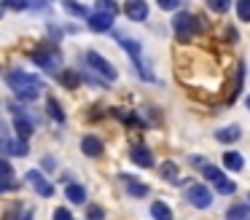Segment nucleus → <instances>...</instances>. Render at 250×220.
<instances>
[{"label":"nucleus","mask_w":250,"mask_h":220,"mask_svg":"<svg viewBox=\"0 0 250 220\" xmlns=\"http://www.w3.org/2000/svg\"><path fill=\"white\" fill-rule=\"evenodd\" d=\"M6 83L14 89V94L19 97V100H38V94L43 91V80L38 78V75H27L22 73V70H8L6 73Z\"/></svg>","instance_id":"obj_1"},{"label":"nucleus","mask_w":250,"mask_h":220,"mask_svg":"<svg viewBox=\"0 0 250 220\" xmlns=\"http://www.w3.org/2000/svg\"><path fill=\"white\" fill-rule=\"evenodd\" d=\"M116 35V40L121 43V46L126 48V54L132 57V62H135V67L140 70V78L143 80H153V75H151V67H148L146 62H143V48H140V43L137 40H132V38H126V35H121V32H113Z\"/></svg>","instance_id":"obj_2"},{"label":"nucleus","mask_w":250,"mask_h":220,"mask_svg":"<svg viewBox=\"0 0 250 220\" xmlns=\"http://www.w3.org/2000/svg\"><path fill=\"white\" fill-rule=\"evenodd\" d=\"M202 175H205L207 180H210L212 185H215V191H218V193H226V196H229V193H234V191H237V182H231V180H229V177L223 175V172L218 169V166L205 164V166H202Z\"/></svg>","instance_id":"obj_3"},{"label":"nucleus","mask_w":250,"mask_h":220,"mask_svg":"<svg viewBox=\"0 0 250 220\" xmlns=\"http://www.w3.org/2000/svg\"><path fill=\"white\" fill-rule=\"evenodd\" d=\"M83 59H86V64H89V67H94L100 75H105L108 80H116V67L108 62V59L100 57L97 51H86V54H83Z\"/></svg>","instance_id":"obj_4"},{"label":"nucleus","mask_w":250,"mask_h":220,"mask_svg":"<svg viewBox=\"0 0 250 220\" xmlns=\"http://www.w3.org/2000/svg\"><path fill=\"white\" fill-rule=\"evenodd\" d=\"M188 204H194L196 209H207L212 204V193L207 191L205 185H199V182H196V185L188 188Z\"/></svg>","instance_id":"obj_5"},{"label":"nucleus","mask_w":250,"mask_h":220,"mask_svg":"<svg viewBox=\"0 0 250 220\" xmlns=\"http://www.w3.org/2000/svg\"><path fill=\"white\" fill-rule=\"evenodd\" d=\"M24 180H27V182H30V185H33V188H35V193H38V196H46V199H49V196H51V193H54V188H51V182H49V180H46V177H43V175H41V172H38V169H30V172H27V175H24Z\"/></svg>","instance_id":"obj_6"},{"label":"nucleus","mask_w":250,"mask_h":220,"mask_svg":"<svg viewBox=\"0 0 250 220\" xmlns=\"http://www.w3.org/2000/svg\"><path fill=\"white\" fill-rule=\"evenodd\" d=\"M172 27L178 30V38H180V40H188V38H191V30L196 27V19H194L191 14H186V11H180V14H175Z\"/></svg>","instance_id":"obj_7"},{"label":"nucleus","mask_w":250,"mask_h":220,"mask_svg":"<svg viewBox=\"0 0 250 220\" xmlns=\"http://www.w3.org/2000/svg\"><path fill=\"white\" fill-rule=\"evenodd\" d=\"M124 14L132 21H146L148 16V3L146 0H124Z\"/></svg>","instance_id":"obj_8"},{"label":"nucleus","mask_w":250,"mask_h":220,"mask_svg":"<svg viewBox=\"0 0 250 220\" xmlns=\"http://www.w3.org/2000/svg\"><path fill=\"white\" fill-rule=\"evenodd\" d=\"M86 21H89V30H94V32H108L110 27H113V16H110V14H103V11L92 14Z\"/></svg>","instance_id":"obj_9"},{"label":"nucleus","mask_w":250,"mask_h":220,"mask_svg":"<svg viewBox=\"0 0 250 220\" xmlns=\"http://www.w3.org/2000/svg\"><path fill=\"white\" fill-rule=\"evenodd\" d=\"M81 150H83L86 156H92V159H97V156H103L105 145H103V140H100V137H94V134H86V137L81 140Z\"/></svg>","instance_id":"obj_10"},{"label":"nucleus","mask_w":250,"mask_h":220,"mask_svg":"<svg viewBox=\"0 0 250 220\" xmlns=\"http://www.w3.org/2000/svg\"><path fill=\"white\" fill-rule=\"evenodd\" d=\"M132 161H135L137 166H153V153L151 148H146V145H135V148L129 150Z\"/></svg>","instance_id":"obj_11"},{"label":"nucleus","mask_w":250,"mask_h":220,"mask_svg":"<svg viewBox=\"0 0 250 220\" xmlns=\"http://www.w3.org/2000/svg\"><path fill=\"white\" fill-rule=\"evenodd\" d=\"M33 59H35V64H41V67L46 70V73H62L60 70V57H57V54H43V57H41V54H33Z\"/></svg>","instance_id":"obj_12"},{"label":"nucleus","mask_w":250,"mask_h":220,"mask_svg":"<svg viewBox=\"0 0 250 220\" xmlns=\"http://www.w3.org/2000/svg\"><path fill=\"white\" fill-rule=\"evenodd\" d=\"M239 134H242V132H239V126H237V123H231V126L218 129V132H215V140H218V142H237Z\"/></svg>","instance_id":"obj_13"},{"label":"nucleus","mask_w":250,"mask_h":220,"mask_svg":"<svg viewBox=\"0 0 250 220\" xmlns=\"http://www.w3.org/2000/svg\"><path fill=\"white\" fill-rule=\"evenodd\" d=\"M3 148H6V153H11V156H24V153H27V140L6 137V140H3Z\"/></svg>","instance_id":"obj_14"},{"label":"nucleus","mask_w":250,"mask_h":220,"mask_svg":"<svg viewBox=\"0 0 250 220\" xmlns=\"http://www.w3.org/2000/svg\"><path fill=\"white\" fill-rule=\"evenodd\" d=\"M124 182H126V191L132 193V196H137V199H143V196H148V185H143L137 177H129L126 175L124 177Z\"/></svg>","instance_id":"obj_15"},{"label":"nucleus","mask_w":250,"mask_h":220,"mask_svg":"<svg viewBox=\"0 0 250 220\" xmlns=\"http://www.w3.org/2000/svg\"><path fill=\"white\" fill-rule=\"evenodd\" d=\"M223 166H226V169H231V172H239L245 166V159L237 153V150H229V153L223 156Z\"/></svg>","instance_id":"obj_16"},{"label":"nucleus","mask_w":250,"mask_h":220,"mask_svg":"<svg viewBox=\"0 0 250 220\" xmlns=\"http://www.w3.org/2000/svg\"><path fill=\"white\" fill-rule=\"evenodd\" d=\"M14 129H17L19 140H27L30 134H33V123L27 121V116H17V118H14Z\"/></svg>","instance_id":"obj_17"},{"label":"nucleus","mask_w":250,"mask_h":220,"mask_svg":"<svg viewBox=\"0 0 250 220\" xmlns=\"http://www.w3.org/2000/svg\"><path fill=\"white\" fill-rule=\"evenodd\" d=\"M65 196L70 199L73 204H83V201H86V191H83L78 182H70V185L65 188Z\"/></svg>","instance_id":"obj_18"},{"label":"nucleus","mask_w":250,"mask_h":220,"mask_svg":"<svg viewBox=\"0 0 250 220\" xmlns=\"http://www.w3.org/2000/svg\"><path fill=\"white\" fill-rule=\"evenodd\" d=\"M151 215L153 220H172V209L164 201H151Z\"/></svg>","instance_id":"obj_19"},{"label":"nucleus","mask_w":250,"mask_h":220,"mask_svg":"<svg viewBox=\"0 0 250 220\" xmlns=\"http://www.w3.org/2000/svg\"><path fill=\"white\" fill-rule=\"evenodd\" d=\"M248 215H250V207H248V204H234V207H229L226 220H245Z\"/></svg>","instance_id":"obj_20"},{"label":"nucleus","mask_w":250,"mask_h":220,"mask_svg":"<svg viewBox=\"0 0 250 220\" xmlns=\"http://www.w3.org/2000/svg\"><path fill=\"white\" fill-rule=\"evenodd\" d=\"M60 83L67 86V89H76V86L81 83V78H78V73H73V70H62V73H60Z\"/></svg>","instance_id":"obj_21"},{"label":"nucleus","mask_w":250,"mask_h":220,"mask_svg":"<svg viewBox=\"0 0 250 220\" xmlns=\"http://www.w3.org/2000/svg\"><path fill=\"white\" fill-rule=\"evenodd\" d=\"M46 105H49V113H51V118H54V121H65V113H62V107H60V102L54 100V97H49V100H46Z\"/></svg>","instance_id":"obj_22"},{"label":"nucleus","mask_w":250,"mask_h":220,"mask_svg":"<svg viewBox=\"0 0 250 220\" xmlns=\"http://www.w3.org/2000/svg\"><path fill=\"white\" fill-rule=\"evenodd\" d=\"M65 8L70 11L73 16H83V19H89V16H92V14H89V11L83 8L81 3H76V0H65Z\"/></svg>","instance_id":"obj_23"},{"label":"nucleus","mask_w":250,"mask_h":220,"mask_svg":"<svg viewBox=\"0 0 250 220\" xmlns=\"http://www.w3.org/2000/svg\"><path fill=\"white\" fill-rule=\"evenodd\" d=\"M97 11L116 16V14H119V3H116V0H97Z\"/></svg>","instance_id":"obj_24"},{"label":"nucleus","mask_w":250,"mask_h":220,"mask_svg":"<svg viewBox=\"0 0 250 220\" xmlns=\"http://www.w3.org/2000/svg\"><path fill=\"white\" fill-rule=\"evenodd\" d=\"M237 16L242 21H250V0H237Z\"/></svg>","instance_id":"obj_25"},{"label":"nucleus","mask_w":250,"mask_h":220,"mask_svg":"<svg viewBox=\"0 0 250 220\" xmlns=\"http://www.w3.org/2000/svg\"><path fill=\"white\" fill-rule=\"evenodd\" d=\"M207 5H210V11H215V14H223V11L231 8V0H207Z\"/></svg>","instance_id":"obj_26"},{"label":"nucleus","mask_w":250,"mask_h":220,"mask_svg":"<svg viewBox=\"0 0 250 220\" xmlns=\"http://www.w3.org/2000/svg\"><path fill=\"white\" fill-rule=\"evenodd\" d=\"M162 175H164V180H169V182H172V177L178 175V164H172V161H167V164L162 166Z\"/></svg>","instance_id":"obj_27"},{"label":"nucleus","mask_w":250,"mask_h":220,"mask_svg":"<svg viewBox=\"0 0 250 220\" xmlns=\"http://www.w3.org/2000/svg\"><path fill=\"white\" fill-rule=\"evenodd\" d=\"M103 215H105V212L97 207V204H92V207L86 209V218H89V220H103Z\"/></svg>","instance_id":"obj_28"},{"label":"nucleus","mask_w":250,"mask_h":220,"mask_svg":"<svg viewBox=\"0 0 250 220\" xmlns=\"http://www.w3.org/2000/svg\"><path fill=\"white\" fill-rule=\"evenodd\" d=\"M156 3H159V8L172 11V8H178V5H180V0H156Z\"/></svg>","instance_id":"obj_29"},{"label":"nucleus","mask_w":250,"mask_h":220,"mask_svg":"<svg viewBox=\"0 0 250 220\" xmlns=\"http://www.w3.org/2000/svg\"><path fill=\"white\" fill-rule=\"evenodd\" d=\"M54 220H73V218H70V212H67L65 207H60V209L54 212Z\"/></svg>","instance_id":"obj_30"},{"label":"nucleus","mask_w":250,"mask_h":220,"mask_svg":"<svg viewBox=\"0 0 250 220\" xmlns=\"http://www.w3.org/2000/svg\"><path fill=\"white\" fill-rule=\"evenodd\" d=\"M30 218H33V212H30V209H27V212H24V220H30Z\"/></svg>","instance_id":"obj_31"},{"label":"nucleus","mask_w":250,"mask_h":220,"mask_svg":"<svg viewBox=\"0 0 250 220\" xmlns=\"http://www.w3.org/2000/svg\"><path fill=\"white\" fill-rule=\"evenodd\" d=\"M248 107H250V97H248Z\"/></svg>","instance_id":"obj_32"}]
</instances>
